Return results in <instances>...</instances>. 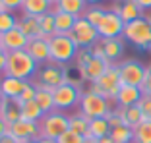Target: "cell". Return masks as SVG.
Here are the masks:
<instances>
[{
  "instance_id": "6da1fadb",
  "label": "cell",
  "mask_w": 151,
  "mask_h": 143,
  "mask_svg": "<svg viewBox=\"0 0 151 143\" xmlns=\"http://www.w3.org/2000/svg\"><path fill=\"white\" fill-rule=\"evenodd\" d=\"M39 72V64L33 60V56L27 50H16V52H8V62H6L4 76L18 77V79L33 81L35 74Z\"/></svg>"
},
{
  "instance_id": "7a4b0ae2",
  "label": "cell",
  "mask_w": 151,
  "mask_h": 143,
  "mask_svg": "<svg viewBox=\"0 0 151 143\" xmlns=\"http://www.w3.org/2000/svg\"><path fill=\"white\" fill-rule=\"evenodd\" d=\"M120 87H122V81H120V72H118V64H111L109 70L99 77L95 83H91L89 91L105 97L107 101H116V95H118Z\"/></svg>"
},
{
  "instance_id": "3957f363",
  "label": "cell",
  "mask_w": 151,
  "mask_h": 143,
  "mask_svg": "<svg viewBox=\"0 0 151 143\" xmlns=\"http://www.w3.org/2000/svg\"><path fill=\"white\" fill-rule=\"evenodd\" d=\"M122 37L138 49L151 50V21L147 18H138L126 23Z\"/></svg>"
},
{
  "instance_id": "277c9868",
  "label": "cell",
  "mask_w": 151,
  "mask_h": 143,
  "mask_svg": "<svg viewBox=\"0 0 151 143\" xmlns=\"http://www.w3.org/2000/svg\"><path fill=\"white\" fill-rule=\"evenodd\" d=\"M49 49H50V62L64 66L76 58L80 46L74 43L70 35H52L49 39Z\"/></svg>"
},
{
  "instance_id": "5b68a950",
  "label": "cell",
  "mask_w": 151,
  "mask_h": 143,
  "mask_svg": "<svg viewBox=\"0 0 151 143\" xmlns=\"http://www.w3.org/2000/svg\"><path fill=\"white\" fill-rule=\"evenodd\" d=\"M68 130H70V116H66L62 110L47 112L39 122V135L45 139H58Z\"/></svg>"
},
{
  "instance_id": "8992f818",
  "label": "cell",
  "mask_w": 151,
  "mask_h": 143,
  "mask_svg": "<svg viewBox=\"0 0 151 143\" xmlns=\"http://www.w3.org/2000/svg\"><path fill=\"white\" fill-rule=\"evenodd\" d=\"M111 103H116V101H107L105 97L93 93V91H85V93L81 95V101H80V112L87 120L107 118V114L112 110Z\"/></svg>"
},
{
  "instance_id": "52a82bcc",
  "label": "cell",
  "mask_w": 151,
  "mask_h": 143,
  "mask_svg": "<svg viewBox=\"0 0 151 143\" xmlns=\"http://www.w3.org/2000/svg\"><path fill=\"white\" fill-rule=\"evenodd\" d=\"M81 89L74 81H66V83L58 85L52 89V97H54V107L56 110H68V108L80 107L81 101Z\"/></svg>"
},
{
  "instance_id": "ba28073f",
  "label": "cell",
  "mask_w": 151,
  "mask_h": 143,
  "mask_svg": "<svg viewBox=\"0 0 151 143\" xmlns=\"http://www.w3.org/2000/svg\"><path fill=\"white\" fill-rule=\"evenodd\" d=\"M70 37L74 39V43L80 46V49H91L95 43L101 41L97 27L91 25L85 18H78L76 19V25H74V29H72Z\"/></svg>"
},
{
  "instance_id": "9c48e42d",
  "label": "cell",
  "mask_w": 151,
  "mask_h": 143,
  "mask_svg": "<svg viewBox=\"0 0 151 143\" xmlns=\"http://www.w3.org/2000/svg\"><path fill=\"white\" fill-rule=\"evenodd\" d=\"M66 81H70V79H68V74H66V70H64L62 64L49 62V64H45V66L41 68L39 76H37V81H33V83L54 89V87L66 83Z\"/></svg>"
},
{
  "instance_id": "30bf717a",
  "label": "cell",
  "mask_w": 151,
  "mask_h": 143,
  "mask_svg": "<svg viewBox=\"0 0 151 143\" xmlns=\"http://www.w3.org/2000/svg\"><path fill=\"white\" fill-rule=\"evenodd\" d=\"M145 70H147V66H143L139 60H124V62H120L118 72H120L122 85L142 87L143 79H145Z\"/></svg>"
},
{
  "instance_id": "8fae6325",
  "label": "cell",
  "mask_w": 151,
  "mask_h": 143,
  "mask_svg": "<svg viewBox=\"0 0 151 143\" xmlns=\"http://www.w3.org/2000/svg\"><path fill=\"white\" fill-rule=\"evenodd\" d=\"M124 27H126L124 19L120 18L116 12L107 10L103 21L99 23V27H97V31H99V37H101V39H116V37H122Z\"/></svg>"
},
{
  "instance_id": "7c38bea8",
  "label": "cell",
  "mask_w": 151,
  "mask_h": 143,
  "mask_svg": "<svg viewBox=\"0 0 151 143\" xmlns=\"http://www.w3.org/2000/svg\"><path fill=\"white\" fill-rule=\"evenodd\" d=\"M29 45V39L23 35L19 27H14L10 31L0 35V49L6 52H16V50H25Z\"/></svg>"
},
{
  "instance_id": "4fadbf2b",
  "label": "cell",
  "mask_w": 151,
  "mask_h": 143,
  "mask_svg": "<svg viewBox=\"0 0 151 143\" xmlns=\"http://www.w3.org/2000/svg\"><path fill=\"white\" fill-rule=\"evenodd\" d=\"M109 66H111V62H109V60H105V58H91L87 64L80 66L78 70H80L81 79L89 81V83H95V81H97L99 77H101L103 74L109 70Z\"/></svg>"
},
{
  "instance_id": "5bb4252c",
  "label": "cell",
  "mask_w": 151,
  "mask_h": 143,
  "mask_svg": "<svg viewBox=\"0 0 151 143\" xmlns=\"http://www.w3.org/2000/svg\"><path fill=\"white\" fill-rule=\"evenodd\" d=\"M8 132L16 139H23V141H29V139H41V135H39V124L22 120V118H19L18 122L10 124L8 126Z\"/></svg>"
},
{
  "instance_id": "9a60e30c",
  "label": "cell",
  "mask_w": 151,
  "mask_h": 143,
  "mask_svg": "<svg viewBox=\"0 0 151 143\" xmlns=\"http://www.w3.org/2000/svg\"><path fill=\"white\" fill-rule=\"evenodd\" d=\"M49 39L50 37H39V39H31L27 45V52L33 56L37 64H49L50 62V49H49Z\"/></svg>"
},
{
  "instance_id": "2e32d148",
  "label": "cell",
  "mask_w": 151,
  "mask_h": 143,
  "mask_svg": "<svg viewBox=\"0 0 151 143\" xmlns=\"http://www.w3.org/2000/svg\"><path fill=\"white\" fill-rule=\"evenodd\" d=\"M27 83H29V81H25V79L2 76L0 77V97H4V99H19V95H22V91L27 87Z\"/></svg>"
},
{
  "instance_id": "e0dca14e",
  "label": "cell",
  "mask_w": 151,
  "mask_h": 143,
  "mask_svg": "<svg viewBox=\"0 0 151 143\" xmlns=\"http://www.w3.org/2000/svg\"><path fill=\"white\" fill-rule=\"evenodd\" d=\"M0 118L6 122V124H14L22 118V103L18 99H4L2 97V103H0Z\"/></svg>"
},
{
  "instance_id": "ac0fdd59",
  "label": "cell",
  "mask_w": 151,
  "mask_h": 143,
  "mask_svg": "<svg viewBox=\"0 0 151 143\" xmlns=\"http://www.w3.org/2000/svg\"><path fill=\"white\" fill-rule=\"evenodd\" d=\"M143 93L139 87H134V85H122L116 95V107H134L142 101Z\"/></svg>"
},
{
  "instance_id": "d6986e66",
  "label": "cell",
  "mask_w": 151,
  "mask_h": 143,
  "mask_svg": "<svg viewBox=\"0 0 151 143\" xmlns=\"http://www.w3.org/2000/svg\"><path fill=\"white\" fill-rule=\"evenodd\" d=\"M103 50H105V58L111 64H114L116 60L124 54V37H116V39H101Z\"/></svg>"
},
{
  "instance_id": "ffe728a7",
  "label": "cell",
  "mask_w": 151,
  "mask_h": 143,
  "mask_svg": "<svg viewBox=\"0 0 151 143\" xmlns=\"http://www.w3.org/2000/svg\"><path fill=\"white\" fill-rule=\"evenodd\" d=\"M87 10V2L85 0H58L52 6V12H66L70 16L81 18Z\"/></svg>"
},
{
  "instance_id": "44dd1931",
  "label": "cell",
  "mask_w": 151,
  "mask_h": 143,
  "mask_svg": "<svg viewBox=\"0 0 151 143\" xmlns=\"http://www.w3.org/2000/svg\"><path fill=\"white\" fill-rule=\"evenodd\" d=\"M118 108V114H120V120L124 126H130V128H136L139 126L145 118H143V112L138 104H134V107H116Z\"/></svg>"
},
{
  "instance_id": "7402d4cb",
  "label": "cell",
  "mask_w": 151,
  "mask_h": 143,
  "mask_svg": "<svg viewBox=\"0 0 151 143\" xmlns=\"http://www.w3.org/2000/svg\"><path fill=\"white\" fill-rule=\"evenodd\" d=\"M50 10H52V4L49 0H23V6H22L23 16H31V18L45 16Z\"/></svg>"
},
{
  "instance_id": "603a6c76",
  "label": "cell",
  "mask_w": 151,
  "mask_h": 143,
  "mask_svg": "<svg viewBox=\"0 0 151 143\" xmlns=\"http://www.w3.org/2000/svg\"><path fill=\"white\" fill-rule=\"evenodd\" d=\"M112 12H116L120 18L124 19V23H130L134 19L142 18V10L138 8V4L134 0H122V4H116L112 8Z\"/></svg>"
},
{
  "instance_id": "cb8c5ba5",
  "label": "cell",
  "mask_w": 151,
  "mask_h": 143,
  "mask_svg": "<svg viewBox=\"0 0 151 143\" xmlns=\"http://www.w3.org/2000/svg\"><path fill=\"white\" fill-rule=\"evenodd\" d=\"M18 27L23 31V35H25L29 41H31V39H39V37H45L43 29H41V23H39V18L23 16V18L18 21Z\"/></svg>"
},
{
  "instance_id": "d4e9b609",
  "label": "cell",
  "mask_w": 151,
  "mask_h": 143,
  "mask_svg": "<svg viewBox=\"0 0 151 143\" xmlns=\"http://www.w3.org/2000/svg\"><path fill=\"white\" fill-rule=\"evenodd\" d=\"M76 16H70L66 12H54V29L56 35H70L76 25Z\"/></svg>"
},
{
  "instance_id": "484cf974",
  "label": "cell",
  "mask_w": 151,
  "mask_h": 143,
  "mask_svg": "<svg viewBox=\"0 0 151 143\" xmlns=\"http://www.w3.org/2000/svg\"><path fill=\"white\" fill-rule=\"evenodd\" d=\"M37 85V83H35ZM35 103L43 108V112H52L56 110L54 107V97H52V89L50 87H45V85H37V95H35Z\"/></svg>"
},
{
  "instance_id": "4316f807",
  "label": "cell",
  "mask_w": 151,
  "mask_h": 143,
  "mask_svg": "<svg viewBox=\"0 0 151 143\" xmlns=\"http://www.w3.org/2000/svg\"><path fill=\"white\" fill-rule=\"evenodd\" d=\"M111 135V124H109L107 118H95V120H89V137L95 139H103Z\"/></svg>"
},
{
  "instance_id": "83f0119b",
  "label": "cell",
  "mask_w": 151,
  "mask_h": 143,
  "mask_svg": "<svg viewBox=\"0 0 151 143\" xmlns=\"http://www.w3.org/2000/svg\"><path fill=\"white\" fill-rule=\"evenodd\" d=\"M45 112L35 101H29V103H23L22 104V120H27V122H35L39 124L43 120Z\"/></svg>"
},
{
  "instance_id": "f1b7e54d",
  "label": "cell",
  "mask_w": 151,
  "mask_h": 143,
  "mask_svg": "<svg viewBox=\"0 0 151 143\" xmlns=\"http://www.w3.org/2000/svg\"><path fill=\"white\" fill-rule=\"evenodd\" d=\"M111 139L112 143H134V128L124 124L111 128Z\"/></svg>"
},
{
  "instance_id": "f546056e",
  "label": "cell",
  "mask_w": 151,
  "mask_h": 143,
  "mask_svg": "<svg viewBox=\"0 0 151 143\" xmlns=\"http://www.w3.org/2000/svg\"><path fill=\"white\" fill-rule=\"evenodd\" d=\"M70 130L74 132V134L81 135V137H87L89 135V120L81 112H78V114L70 116Z\"/></svg>"
},
{
  "instance_id": "4dcf8cb0",
  "label": "cell",
  "mask_w": 151,
  "mask_h": 143,
  "mask_svg": "<svg viewBox=\"0 0 151 143\" xmlns=\"http://www.w3.org/2000/svg\"><path fill=\"white\" fill-rule=\"evenodd\" d=\"M134 143H151V120H143L134 128Z\"/></svg>"
},
{
  "instance_id": "1f68e13d",
  "label": "cell",
  "mask_w": 151,
  "mask_h": 143,
  "mask_svg": "<svg viewBox=\"0 0 151 143\" xmlns=\"http://www.w3.org/2000/svg\"><path fill=\"white\" fill-rule=\"evenodd\" d=\"M105 14H107V10H103L101 6H87V10H85V14L81 16V18H85L91 25L99 27V23L103 21V18H105Z\"/></svg>"
},
{
  "instance_id": "d6a6232c",
  "label": "cell",
  "mask_w": 151,
  "mask_h": 143,
  "mask_svg": "<svg viewBox=\"0 0 151 143\" xmlns=\"http://www.w3.org/2000/svg\"><path fill=\"white\" fill-rule=\"evenodd\" d=\"M39 23H41V29H43L45 37L56 35V29H54V12L52 10H50L49 14H45V16H39Z\"/></svg>"
},
{
  "instance_id": "836d02e7",
  "label": "cell",
  "mask_w": 151,
  "mask_h": 143,
  "mask_svg": "<svg viewBox=\"0 0 151 143\" xmlns=\"http://www.w3.org/2000/svg\"><path fill=\"white\" fill-rule=\"evenodd\" d=\"M18 21L19 19L14 16V12H0V35L18 27Z\"/></svg>"
},
{
  "instance_id": "e575fe53",
  "label": "cell",
  "mask_w": 151,
  "mask_h": 143,
  "mask_svg": "<svg viewBox=\"0 0 151 143\" xmlns=\"http://www.w3.org/2000/svg\"><path fill=\"white\" fill-rule=\"evenodd\" d=\"M35 95H37V85L33 83V81H29V83H27V87L25 89L22 91V95H19V103H29V101H35Z\"/></svg>"
},
{
  "instance_id": "d590c367",
  "label": "cell",
  "mask_w": 151,
  "mask_h": 143,
  "mask_svg": "<svg viewBox=\"0 0 151 143\" xmlns=\"http://www.w3.org/2000/svg\"><path fill=\"white\" fill-rule=\"evenodd\" d=\"M23 0H0V12H16L22 10Z\"/></svg>"
},
{
  "instance_id": "8d00e7d4",
  "label": "cell",
  "mask_w": 151,
  "mask_h": 143,
  "mask_svg": "<svg viewBox=\"0 0 151 143\" xmlns=\"http://www.w3.org/2000/svg\"><path fill=\"white\" fill-rule=\"evenodd\" d=\"M58 143H83V137L81 135H78V134H74L72 130H68L66 134H62L60 137L56 139Z\"/></svg>"
},
{
  "instance_id": "74e56055",
  "label": "cell",
  "mask_w": 151,
  "mask_h": 143,
  "mask_svg": "<svg viewBox=\"0 0 151 143\" xmlns=\"http://www.w3.org/2000/svg\"><path fill=\"white\" fill-rule=\"evenodd\" d=\"M138 107L142 108L143 118H145V120H151V97H149V95H143L142 101L138 103Z\"/></svg>"
},
{
  "instance_id": "f35d334b",
  "label": "cell",
  "mask_w": 151,
  "mask_h": 143,
  "mask_svg": "<svg viewBox=\"0 0 151 143\" xmlns=\"http://www.w3.org/2000/svg\"><path fill=\"white\" fill-rule=\"evenodd\" d=\"M142 93L143 95H149L151 97V66H147V70H145V79H143V83H142Z\"/></svg>"
},
{
  "instance_id": "ab89813d",
  "label": "cell",
  "mask_w": 151,
  "mask_h": 143,
  "mask_svg": "<svg viewBox=\"0 0 151 143\" xmlns=\"http://www.w3.org/2000/svg\"><path fill=\"white\" fill-rule=\"evenodd\" d=\"M6 62H8V52L0 49V76H4V70H6Z\"/></svg>"
},
{
  "instance_id": "60d3db41",
  "label": "cell",
  "mask_w": 151,
  "mask_h": 143,
  "mask_svg": "<svg viewBox=\"0 0 151 143\" xmlns=\"http://www.w3.org/2000/svg\"><path fill=\"white\" fill-rule=\"evenodd\" d=\"M134 2H136V4H138V8L142 10H151V0H134Z\"/></svg>"
},
{
  "instance_id": "b9f144b4",
  "label": "cell",
  "mask_w": 151,
  "mask_h": 143,
  "mask_svg": "<svg viewBox=\"0 0 151 143\" xmlns=\"http://www.w3.org/2000/svg\"><path fill=\"white\" fill-rule=\"evenodd\" d=\"M0 143H19V139H16V137H14V135L8 132L6 135H2V137H0Z\"/></svg>"
},
{
  "instance_id": "7bdbcfd3",
  "label": "cell",
  "mask_w": 151,
  "mask_h": 143,
  "mask_svg": "<svg viewBox=\"0 0 151 143\" xmlns=\"http://www.w3.org/2000/svg\"><path fill=\"white\" fill-rule=\"evenodd\" d=\"M6 134H8V124L0 118V137H2V135H6Z\"/></svg>"
},
{
  "instance_id": "ee69618b",
  "label": "cell",
  "mask_w": 151,
  "mask_h": 143,
  "mask_svg": "<svg viewBox=\"0 0 151 143\" xmlns=\"http://www.w3.org/2000/svg\"><path fill=\"white\" fill-rule=\"evenodd\" d=\"M83 143H99V139H95V137H83Z\"/></svg>"
},
{
  "instance_id": "f6af8a7d",
  "label": "cell",
  "mask_w": 151,
  "mask_h": 143,
  "mask_svg": "<svg viewBox=\"0 0 151 143\" xmlns=\"http://www.w3.org/2000/svg\"><path fill=\"white\" fill-rule=\"evenodd\" d=\"M87 2V6H97V4H101L103 0H85Z\"/></svg>"
},
{
  "instance_id": "bcb514c9",
  "label": "cell",
  "mask_w": 151,
  "mask_h": 143,
  "mask_svg": "<svg viewBox=\"0 0 151 143\" xmlns=\"http://www.w3.org/2000/svg\"><path fill=\"white\" fill-rule=\"evenodd\" d=\"M39 143H58V141H56V139H45V137H41Z\"/></svg>"
},
{
  "instance_id": "7dc6e473",
  "label": "cell",
  "mask_w": 151,
  "mask_h": 143,
  "mask_svg": "<svg viewBox=\"0 0 151 143\" xmlns=\"http://www.w3.org/2000/svg\"><path fill=\"white\" fill-rule=\"evenodd\" d=\"M99 143H112V139H111V135H107V137L99 139Z\"/></svg>"
},
{
  "instance_id": "c3c4849f",
  "label": "cell",
  "mask_w": 151,
  "mask_h": 143,
  "mask_svg": "<svg viewBox=\"0 0 151 143\" xmlns=\"http://www.w3.org/2000/svg\"><path fill=\"white\" fill-rule=\"evenodd\" d=\"M27 143H39V139H29Z\"/></svg>"
},
{
  "instance_id": "681fc988",
  "label": "cell",
  "mask_w": 151,
  "mask_h": 143,
  "mask_svg": "<svg viewBox=\"0 0 151 143\" xmlns=\"http://www.w3.org/2000/svg\"><path fill=\"white\" fill-rule=\"evenodd\" d=\"M49 2H50V4H52V6H54V4H56V2H58V0H49Z\"/></svg>"
},
{
  "instance_id": "f907efd6",
  "label": "cell",
  "mask_w": 151,
  "mask_h": 143,
  "mask_svg": "<svg viewBox=\"0 0 151 143\" xmlns=\"http://www.w3.org/2000/svg\"><path fill=\"white\" fill-rule=\"evenodd\" d=\"M0 103H2V97H0Z\"/></svg>"
},
{
  "instance_id": "816d5d0a",
  "label": "cell",
  "mask_w": 151,
  "mask_h": 143,
  "mask_svg": "<svg viewBox=\"0 0 151 143\" xmlns=\"http://www.w3.org/2000/svg\"><path fill=\"white\" fill-rule=\"evenodd\" d=\"M147 19H149V21H151V18H147Z\"/></svg>"
}]
</instances>
